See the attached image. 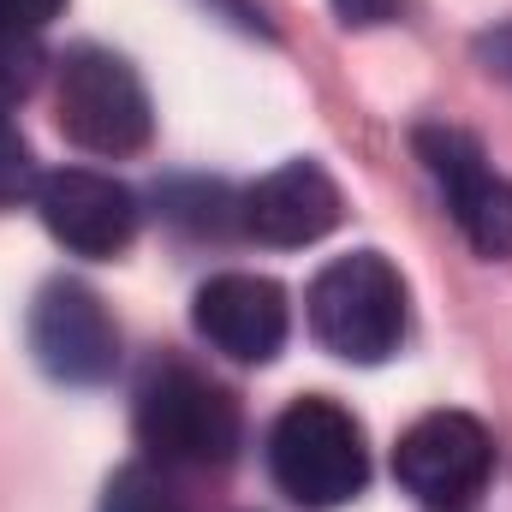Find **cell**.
Instances as JSON below:
<instances>
[{
  "instance_id": "cell-7",
  "label": "cell",
  "mask_w": 512,
  "mask_h": 512,
  "mask_svg": "<svg viewBox=\"0 0 512 512\" xmlns=\"http://www.w3.org/2000/svg\"><path fill=\"white\" fill-rule=\"evenodd\" d=\"M495 471V441L471 411H429L393 447V477L423 507H465Z\"/></svg>"
},
{
  "instance_id": "cell-2",
  "label": "cell",
  "mask_w": 512,
  "mask_h": 512,
  "mask_svg": "<svg viewBox=\"0 0 512 512\" xmlns=\"http://www.w3.org/2000/svg\"><path fill=\"white\" fill-rule=\"evenodd\" d=\"M310 334L346 364H382L405 340V280L382 251L334 256L310 280Z\"/></svg>"
},
{
  "instance_id": "cell-10",
  "label": "cell",
  "mask_w": 512,
  "mask_h": 512,
  "mask_svg": "<svg viewBox=\"0 0 512 512\" xmlns=\"http://www.w3.org/2000/svg\"><path fill=\"white\" fill-rule=\"evenodd\" d=\"M239 221H245L251 239L280 245V251L316 245V239H328L340 227V185L316 161H286V167L262 173L245 191Z\"/></svg>"
},
{
  "instance_id": "cell-12",
  "label": "cell",
  "mask_w": 512,
  "mask_h": 512,
  "mask_svg": "<svg viewBox=\"0 0 512 512\" xmlns=\"http://www.w3.org/2000/svg\"><path fill=\"white\" fill-rule=\"evenodd\" d=\"M42 179H36V161H30V143L18 137V126L6 120L0 108V209H12L18 197H30Z\"/></svg>"
},
{
  "instance_id": "cell-16",
  "label": "cell",
  "mask_w": 512,
  "mask_h": 512,
  "mask_svg": "<svg viewBox=\"0 0 512 512\" xmlns=\"http://www.w3.org/2000/svg\"><path fill=\"white\" fill-rule=\"evenodd\" d=\"M0 36H6V24H0Z\"/></svg>"
},
{
  "instance_id": "cell-14",
  "label": "cell",
  "mask_w": 512,
  "mask_h": 512,
  "mask_svg": "<svg viewBox=\"0 0 512 512\" xmlns=\"http://www.w3.org/2000/svg\"><path fill=\"white\" fill-rule=\"evenodd\" d=\"M334 12H340V24H352V30H370V24H387V18L399 12V0H334Z\"/></svg>"
},
{
  "instance_id": "cell-6",
  "label": "cell",
  "mask_w": 512,
  "mask_h": 512,
  "mask_svg": "<svg viewBox=\"0 0 512 512\" xmlns=\"http://www.w3.org/2000/svg\"><path fill=\"white\" fill-rule=\"evenodd\" d=\"M30 352L54 382L102 387L120 370V328L84 280H48L30 304Z\"/></svg>"
},
{
  "instance_id": "cell-1",
  "label": "cell",
  "mask_w": 512,
  "mask_h": 512,
  "mask_svg": "<svg viewBox=\"0 0 512 512\" xmlns=\"http://www.w3.org/2000/svg\"><path fill=\"white\" fill-rule=\"evenodd\" d=\"M268 471L310 512L358 501L364 483H370V447H364L358 417L346 405L322 399V393L292 399L268 429Z\"/></svg>"
},
{
  "instance_id": "cell-5",
  "label": "cell",
  "mask_w": 512,
  "mask_h": 512,
  "mask_svg": "<svg viewBox=\"0 0 512 512\" xmlns=\"http://www.w3.org/2000/svg\"><path fill=\"white\" fill-rule=\"evenodd\" d=\"M417 161L441 185L465 245L489 262L512 256V179H501L483 155V143L459 126H417Z\"/></svg>"
},
{
  "instance_id": "cell-8",
  "label": "cell",
  "mask_w": 512,
  "mask_h": 512,
  "mask_svg": "<svg viewBox=\"0 0 512 512\" xmlns=\"http://www.w3.org/2000/svg\"><path fill=\"white\" fill-rule=\"evenodd\" d=\"M42 227L78 256H120L137 239V197L96 167H60L36 185Z\"/></svg>"
},
{
  "instance_id": "cell-9",
  "label": "cell",
  "mask_w": 512,
  "mask_h": 512,
  "mask_svg": "<svg viewBox=\"0 0 512 512\" xmlns=\"http://www.w3.org/2000/svg\"><path fill=\"white\" fill-rule=\"evenodd\" d=\"M191 322L233 364H268L286 346V328H292L286 292L268 274H215V280H203L197 304H191Z\"/></svg>"
},
{
  "instance_id": "cell-3",
  "label": "cell",
  "mask_w": 512,
  "mask_h": 512,
  "mask_svg": "<svg viewBox=\"0 0 512 512\" xmlns=\"http://www.w3.org/2000/svg\"><path fill=\"white\" fill-rule=\"evenodd\" d=\"M239 429V399L191 364H155L137 387V441L161 465H227Z\"/></svg>"
},
{
  "instance_id": "cell-13",
  "label": "cell",
  "mask_w": 512,
  "mask_h": 512,
  "mask_svg": "<svg viewBox=\"0 0 512 512\" xmlns=\"http://www.w3.org/2000/svg\"><path fill=\"white\" fill-rule=\"evenodd\" d=\"M60 6H66V0H0V24L18 30V36H30V30H42V24H54Z\"/></svg>"
},
{
  "instance_id": "cell-15",
  "label": "cell",
  "mask_w": 512,
  "mask_h": 512,
  "mask_svg": "<svg viewBox=\"0 0 512 512\" xmlns=\"http://www.w3.org/2000/svg\"><path fill=\"white\" fill-rule=\"evenodd\" d=\"M477 54L489 60V72H495V78H507V84H512V24L489 30V36L477 42Z\"/></svg>"
},
{
  "instance_id": "cell-11",
  "label": "cell",
  "mask_w": 512,
  "mask_h": 512,
  "mask_svg": "<svg viewBox=\"0 0 512 512\" xmlns=\"http://www.w3.org/2000/svg\"><path fill=\"white\" fill-rule=\"evenodd\" d=\"M102 512H185L155 465H120L102 489Z\"/></svg>"
},
{
  "instance_id": "cell-4",
  "label": "cell",
  "mask_w": 512,
  "mask_h": 512,
  "mask_svg": "<svg viewBox=\"0 0 512 512\" xmlns=\"http://www.w3.org/2000/svg\"><path fill=\"white\" fill-rule=\"evenodd\" d=\"M54 120L66 131V143L90 149V155H137L155 131L149 114V90L120 60L114 48H72L60 60V84H54Z\"/></svg>"
}]
</instances>
